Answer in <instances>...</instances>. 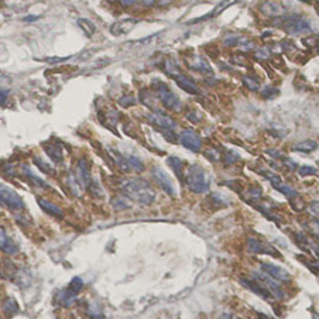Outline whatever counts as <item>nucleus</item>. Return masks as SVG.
<instances>
[{
	"instance_id": "0eeeda50",
	"label": "nucleus",
	"mask_w": 319,
	"mask_h": 319,
	"mask_svg": "<svg viewBox=\"0 0 319 319\" xmlns=\"http://www.w3.org/2000/svg\"><path fill=\"white\" fill-rule=\"evenodd\" d=\"M179 139H180L181 145L192 153H199L202 149V138L196 131L191 130V128H186L181 132Z\"/></svg>"
},
{
	"instance_id": "e433bc0d",
	"label": "nucleus",
	"mask_w": 319,
	"mask_h": 319,
	"mask_svg": "<svg viewBox=\"0 0 319 319\" xmlns=\"http://www.w3.org/2000/svg\"><path fill=\"white\" fill-rule=\"evenodd\" d=\"M263 175L264 177H265L266 179H268L269 181H270L271 183V185L274 186H276V185H279V184H281L282 183V179L279 177V175L277 174H275V173H272V172H269V170H264L263 172Z\"/></svg>"
},
{
	"instance_id": "5701e85b",
	"label": "nucleus",
	"mask_w": 319,
	"mask_h": 319,
	"mask_svg": "<svg viewBox=\"0 0 319 319\" xmlns=\"http://www.w3.org/2000/svg\"><path fill=\"white\" fill-rule=\"evenodd\" d=\"M167 162H168L169 167L173 169V172L175 173V175H177L179 180H183L184 179L183 161H181L179 158H177V156H170V158L167 159Z\"/></svg>"
},
{
	"instance_id": "79ce46f5",
	"label": "nucleus",
	"mask_w": 319,
	"mask_h": 319,
	"mask_svg": "<svg viewBox=\"0 0 319 319\" xmlns=\"http://www.w3.org/2000/svg\"><path fill=\"white\" fill-rule=\"evenodd\" d=\"M243 40L241 37L239 36H234V37H227L225 40L223 41L224 46H227V47H233V46H238L239 43H240V41Z\"/></svg>"
},
{
	"instance_id": "cd10ccee",
	"label": "nucleus",
	"mask_w": 319,
	"mask_h": 319,
	"mask_svg": "<svg viewBox=\"0 0 319 319\" xmlns=\"http://www.w3.org/2000/svg\"><path fill=\"white\" fill-rule=\"evenodd\" d=\"M2 310H4L5 313H6L7 317H12V316H15L16 313H18L19 307L17 302L13 300V299H9V300H6V302H5L4 306H2Z\"/></svg>"
},
{
	"instance_id": "7ed1b4c3",
	"label": "nucleus",
	"mask_w": 319,
	"mask_h": 319,
	"mask_svg": "<svg viewBox=\"0 0 319 319\" xmlns=\"http://www.w3.org/2000/svg\"><path fill=\"white\" fill-rule=\"evenodd\" d=\"M153 89L155 92V96L161 101V103L163 104L166 108L170 109V111L178 112L181 109V101L178 97L177 94L172 92L169 89L168 85L163 82L156 81L153 83Z\"/></svg>"
},
{
	"instance_id": "b1692460",
	"label": "nucleus",
	"mask_w": 319,
	"mask_h": 319,
	"mask_svg": "<svg viewBox=\"0 0 319 319\" xmlns=\"http://www.w3.org/2000/svg\"><path fill=\"white\" fill-rule=\"evenodd\" d=\"M77 24H78L79 28L82 29V32H83L88 37L94 36L96 32V27L92 21H89V19L87 18H78L77 19Z\"/></svg>"
},
{
	"instance_id": "4c0bfd02",
	"label": "nucleus",
	"mask_w": 319,
	"mask_h": 319,
	"mask_svg": "<svg viewBox=\"0 0 319 319\" xmlns=\"http://www.w3.org/2000/svg\"><path fill=\"white\" fill-rule=\"evenodd\" d=\"M238 46H239V47H240L241 51H244V52L254 51V49H255V41L247 40V38H243V40L240 41V43H239Z\"/></svg>"
},
{
	"instance_id": "864d4df0",
	"label": "nucleus",
	"mask_w": 319,
	"mask_h": 319,
	"mask_svg": "<svg viewBox=\"0 0 319 319\" xmlns=\"http://www.w3.org/2000/svg\"><path fill=\"white\" fill-rule=\"evenodd\" d=\"M143 5H145V6H153L154 4L156 2V0H142Z\"/></svg>"
},
{
	"instance_id": "4be33fe9",
	"label": "nucleus",
	"mask_w": 319,
	"mask_h": 319,
	"mask_svg": "<svg viewBox=\"0 0 319 319\" xmlns=\"http://www.w3.org/2000/svg\"><path fill=\"white\" fill-rule=\"evenodd\" d=\"M317 149H318V143L313 141V139H305V141L296 143V144L293 147L294 151H298V153H304V154H310Z\"/></svg>"
},
{
	"instance_id": "49530a36",
	"label": "nucleus",
	"mask_w": 319,
	"mask_h": 319,
	"mask_svg": "<svg viewBox=\"0 0 319 319\" xmlns=\"http://www.w3.org/2000/svg\"><path fill=\"white\" fill-rule=\"evenodd\" d=\"M310 230L316 235L319 240V221H313L310 223Z\"/></svg>"
},
{
	"instance_id": "f704fd0d",
	"label": "nucleus",
	"mask_w": 319,
	"mask_h": 319,
	"mask_svg": "<svg viewBox=\"0 0 319 319\" xmlns=\"http://www.w3.org/2000/svg\"><path fill=\"white\" fill-rule=\"evenodd\" d=\"M113 203V207H114L117 210H126V209L130 208V204H128V199H126V197L124 196H118L115 197L114 199L112 200Z\"/></svg>"
},
{
	"instance_id": "58836bf2",
	"label": "nucleus",
	"mask_w": 319,
	"mask_h": 319,
	"mask_svg": "<svg viewBox=\"0 0 319 319\" xmlns=\"http://www.w3.org/2000/svg\"><path fill=\"white\" fill-rule=\"evenodd\" d=\"M298 173L301 177H309V175H315L317 173V169L312 166H301L299 167Z\"/></svg>"
},
{
	"instance_id": "de8ad7c7",
	"label": "nucleus",
	"mask_w": 319,
	"mask_h": 319,
	"mask_svg": "<svg viewBox=\"0 0 319 319\" xmlns=\"http://www.w3.org/2000/svg\"><path fill=\"white\" fill-rule=\"evenodd\" d=\"M7 94H9V93H7V90H4L0 88V104H4L5 102H6Z\"/></svg>"
},
{
	"instance_id": "c03bdc74",
	"label": "nucleus",
	"mask_w": 319,
	"mask_h": 319,
	"mask_svg": "<svg viewBox=\"0 0 319 319\" xmlns=\"http://www.w3.org/2000/svg\"><path fill=\"white\" fill-rule=\"evenodd\" d=\"M119 103L124 107H128L136 103V100H134L133 96H124L123 98H120L119 100Z\"/></svg>"
},
{
	"instance_id": "09e8293b",
	"label": "nucleus",
	"mask_w": 319,
	"mask_h": 319,
	"mask_svg": "<svg viewBox=\"0 0 319 319\" xmlns=\"http://www.w3.org/2000/svg\"><path fill=\"white\" fill-rule=\"evenodd\" d=\"M311 211H312L313 215H317L319 216V202H313L312 204H311Z\"/></svg>"
},
{
	"instance_id": "6ab92c4d",
	"label": "nucleus",
	"mask_w": 319,
	"mask_h": 319,
	"mask_svg": "<svg viewBox=\"0 0 319 319\" xmlns=\"http://www.w3.org/2000/svg\"><path fill=\"white\" fill-rule=\"evenodd\" d=\"M0 250L4 252L5 255H13L18 254V246L13 243L12 239L6 234L4 229L0 228Z\"/></svg>"
},
{
	"instance_id": "aec40b11",
	"label": "nucleus",
	"mask_w": 319,
	"mask_h": 319,
	"mask_svg": "<svg viewBox=\"0 0 319 319\" xmlns=\"http://www.w3.org/2000/svg\"><path fill=\"white\" fill-rule=\"evenodd\" d=\"M43 149H45L46 154L49 156V159L53 162H56V163H60L64 160V153H63V148L59 143L48 142L47 144H45Z\"/></svg>"
},
{
	"instance_id": "9b49d317",
	"label": "nucleus",
	"mask_w": 319,
	"mask_h": 319,
	"mask_svg": "<svg viewBox=\"0 0 319 319\" xmlns=\"http://www.w3.org/2000/svg\"><path fill=\"white\" fill-rule=\"evenodd\" d=\"M260 270H262L264 274L268 275L271 279L277 280V281L281 282H289L291 280L290 274L286 269L281 268V266L276 265V264L272 263H260Z\"/></svg>"
},
{
	"instance_id": "c85d7f7f",
	"label": "nucleus",
	"mask_w": 319,
	"mask_h": 319,
	"mask_svg": "<svg viewBox=\"0 0 319 319\" xmlns=\"http://www.w3.org/2000/svg\"><path fill=\"white\" fill-rule=\"evenodd\" d=\"M83 287H84L83 281H82L79 277H75V279L70 282V285H68V287L66 288V289L70 291V293H72L73 295L77 296L79 294V291L83 289Z\"/></svg>"
},
{
	"instance_id": "37998d69",
	"label": "nucleus",
	"mask_w": 319,
	"mask_h": 319,
	"mask_svg": "<svg viewBox=\"0 0 319 319\" xmlns=\"http://www.w3.org/2000/svg\"><path fill=\"white\" fill-rule=\"evenodd\" d=\"M186 118H188L190 122L193 123V124L200 123V122H202V119H203L202 115H200L198 112H190L189 114L186 115Z\"/></svg>"
},
{
	"instance_id": "473e14b6",
	"label": "nucleus",
	"mask_w": 319,
	"mask_h": 319,
	"mask_svg": "<svg viewBox=\"0 0 319 319\" xmlns=\"http://www.w3.org/2000/svg\"><path fill=\"white\" fill-rule=\"evenodd\" d=\"M243 83L245 87H246L249 90H251V92H257V90L260 88L259 81H257V79L252 76H244Z\"/></svg>"
},
{
	"instance_id": "7c9ffc66",
	"label": "nucleus",
	"mask_w": 319,
	"mask_h": 319,
	"mask_svg": "<svg viewBox=\"0 0 319 319\" xmlns=\"http://www.w3.org/2000/svg\"><path fill=\"white\" fill-rule=\"evenodd\" d=\"M23 173L27 175V178H28L35 186H37V188H47V185L45 184V181H43L42 179L37 178L34 173H32V170H30L29 168L23 167Z\"/></svg>"
},
{
	"instance_id": "f8f14e48",
	"label": "nucleus",
	"mask_w": 319,
	"mask_h": 319,
	"mask_svg": "<svg viewBox=\"0 0 319 319\" xmlns=\"http://www.w3.org/2000/svg\"><path fill=\"white\" fill-rule=\"evenodd\" d=\"M148 119L153 125L158 126L161 130H173L177 126V122L173 118L162 112L151 113Z\"/></svg>"
},
{
	"instance_id": "5fc2aeb1",
	"label": "nucleus",
	"mask_w": 319,
	"mask_h": 319,
	"mask_svg": "<svg viewBox=\"0 0 319 319\" xmlns=\"http://www.w3.org/2000/svg\"><path fill=\"white\" fill-rule=\"evenodd\" d=\"M312 247H313V250H315V251H316V254H317V255L319 257V244L312 245Z\"/></svg>"
},
{
	"instance_id": "f257e3e1",
	"label": "nucleus",
	"mask_w": 319,
	"mask_h": 319,
	"mask_svg": "<svg viewBox=\"0 0 319 319\" xmlns=\"http://www.w3.org/2000/svg\"><path fill=\"white\" fill-rule=\"evenodd\" d=\"M124 196L141 205H150L155 202L156 192L147 180L139 178L124 179L120 183Z\"/></svg>"
},
{
	"instance_id": "72a5a7b5",
	"label": "nucleus",
	"mask_w": 319,
	"mask_h": 319,
	"mask_svg": "<svg viewBox=\"0 0 319 319\" xmlns=\"http://www.w3.org/2000/svg\"><path fill=\"white\" fill-rule=\"evenodd\" d=\"M262 95L266 100H272V98L277 97L280 95V89L272 87V85H266L262 89Z\"/></svg>"
},
{
	"instance_id": "8fccbe9b",
	"label": "nucleus",
	"mask_w": 319,
	"mask_h": 319,
	"mask_svg": "<svg viewBox=\"0 0 319 319\" xmlns=\"http://www.w3.org/2000/svg\"><path fill=\"white\" fill-rule=\"evenodd\" d=\"M283 163H285L286 166L289 167V168H291V169L296 168V163L293 161V160H290V159H285V162H283Z\"/></svg>"
},
{
	"instance_id": "39448f33",
	"label": "nucleus",
	"mask_w": 319,
	"mask_h": 319,
	"mask_svg": "<svg viewBox=\"0 0 319 319\" xmlns=\"http://www.w3.org/2000/svg\"><path fill=\"white\" fill-rule=\"evenodd\" d=\"M282 27L290 35H304L311 32V24L309 21L299 15H293L283 19Z\"/></svg>"
},
{
	"instance_id": "bb28decb",
	"label": "nucleus",
	"mask_w": 319,
	"mask_h": 319,
	"mask_svg": "<svg viewBox=\"0 0 319 319\" xmlns=\"http://www.w3.org/2000/svg\"><path fill=\"white\" fill-rule=\"evenodd\" d=\"M164 71H166L167 75H169L170 77H174L179 75V73H181L178 64L173 59H167L166 62H164Z\"/></svg>"
},
{
	"instance_id": "f03ea898",
	"label": "nucleus",
	"mask_w": 319,
	"mask_h": 319,
	"mask_svg": "<svg viewBox=\"0 0 319 319\" xmlns=\"http://www.w3.org/2000/svg\"><path fill=\"white\" fill-rule=\"evenodd\" d=\"M186 184L193 193H204L209 190V181L205 170L198 164H192L186 174Z\"/></svg>"
},
{
	"instance_id": "f3484780",
	"label": "nucleus",
	"mask_w": 319,
	"mask_h": 319,
	"mask_svg": "<svg viewBox=\"0 0 319 319\" xmlns=\"http://www.w3.org/2000/svg\"><path fill=\"white\" fill-rule=\"evenodd\" d=\"M238 1H239V0H222V1H220L219 4H217L216 6L214 7V10L211 11V12H209L208 15L203 16V17H200L199 19H193V21H191L190 23H198V22L205 21V19L215 18V17H217V16L221 15V13L223 12L224 10H227L229 6H233V5H235Z\"/></svg>"
},
{
	"instance_id": "393cba45",
	"label": "nucleus",
	"mask_w": 319,
	"mask_h": 319,
	"mask_svg": "<svg viewBox=\"0 0 319 319\" xmlns=\"http://www.w3.org/2000/svg\"><path fill=\"white\" fill-rule=\"evenodd\" d=\"M128 166H130L131 172L141 173L144 170V163H143L138 158H136V156L128 155Z\"/></svg>"
},
{
	"instance_id": "a211bd4d",
	"label": "nucleus",
	"mask_w": 319,
	"mask_h": 319,
	"mask_svg": "<svg viewBox=\"0 0 319 319\" xmlns=\"http://www.w3.org/2000/svg\"><path fill=\"white\" fill-rule=\"evenodd\" d=\"M37 203L40 205V208L46 214H48V215L56 217V219H63L64 217V213H63L62 208L59 205H57L56 203L51 202V200L46 199V198H37Z\"/></svg>"
},
{
	"instance_id": "2f4dec72",
	"label": "nucleus",
	"mask_w": 319,
	"mask_h": 319,
	"mask_svg": "<svg viewBox=\"0 0 319 319\" xmlns=\"http://www.w3.org/2000/svg\"><path fill=\"white\" fill-rule=\"evenodd\" d=\"M298 259L301 260V263H304L311 271L315 272V274H319V262H317V260H313L311 259V258L305 257V255H298Z\"/></svg>"
},
{
	"instance_id": "6e6d98bb",
	"label": "nucleus",
	"mask_w": 319,
	"mask_h": 319,
	"mask_svg": "<svg viewBox=\"0 0 319 319\" xmlns=\"http://www.w3.org/2000/svg\"><path fill=\"white\" fill-rule=\"evenodd\" d=\"M317 51H318V53H319V43L317 45Z\"/></svg>"
},
{
	"instance_id": "4468645a",
	"label": "nucleus",
	"mask_w": 319,
	"mask_h": 319,
	"mask_svg": "<svg viewBox=\"0 0 319 319\" xmlns=\"http://www.w3.org/2000/svg\"><path fill=\"white\" fill-rule=\"evenodd\" d=\"M137 24V19L133 18H126L122 19V21H118L115 23H113L109 28V32L113 36L119 37L123 36V35L128 34L132 29L134 28V26Z\"/></svg>"
},
{
	"instance_id": "2eb2a0df",
	"label": "nucleus",
	"mask_w": 319,
	"mask_h": 319,
	"mask_svg": "<svg viewBox=\"0 0 319 319\" xmlns=\"http://www.w3.org/2000/svg\"><path fill=\"white\" fill-rule=\"evenodd\" d=\"M259 11L266 17H280L285 13V7L281 2L275 0H265L259 5Z\"/></svg>"
},
{
	"instance_id": "c9c22d12",
	"label": "nucleus",
	"mask_w": 319,
	"mask_h": 319,
	"mask_svg": "<svg viewBox=\"0 0 319 319\" xmlns=\"http://www.w3.org/2000/svg\"><path fill=\"white\" fill-rule=\"evenodd\" d=\"M141 101L143 102V104H145V106L149 107V108L155 109V107H154L153 95H151L149 92H147V90H143V92H141Z\"/></svg>"
},
{
	"instance_id": "a19ab883",
	"label": "nucleus",
	"mask_w": 319,
	"mask_h": 319,
	"mask_svg": "<svg viewBox=\"0 0 319 319\" xmlns=\"http://www.w3.org/2000/svg\"><path fill=\"white\" fill-rule=\"evenodd\" d=\"M224 161L225 163H234L236 160L240 159V156L235 153V151H227L224 154Z\"/></svg>"
},
{
	"instance_id": "ddd939ff",
	"label": "nucleus",
	"mask_w": 319,
	"mask_h": 319,
	"mask_svg": "<svg viewBox=\"0 0 319 319\" xmlns=\"http://www.w3.org/2000/svg\"><path fill=\"white\" fill-rule=\"evenodd\" d=\"M185 62H186V65H188L191 70L197 71V72L203 73V75H210L211 76L214 73L210 64H209L204 57L192 56V57L186 58Z\"/></svg>"
},
{
	"instance_id": "423d86ee",
	"label": "nucleus",
	"mask_w": 319,
	"mask_h": 319,
	"mask_svg": "<svg viewBox=\"0 0 319 319\" xmlns=\"http://www.w3.org/2000/svg\"><path fill=\"white\" fill-rule=\"evenodd\" d=\"M252 277H254V280H255L259 285H262L264 289L268 290L269 293H270V295L274 296V298L281 300V299L286 296L285 291L279 287V285L275 281H272L271 277H269L268 275L264 274L263 271H252Z\"/></svg>"
},
{
	"instance_id": "9d476101",
	"label": "nucleus",
	"mask_w": 319,
	"mask_h": 319,
	"mask_svg": "<svg viewBox=\"0 0 319 319\" xmlns=\"http://www.w3.org/2000/svg\"><path fill=\"white\" fill-rule=\"evenodd\" d=\"M247 247H249V251H251L252 254L269 255H272V257H280L279 251L275 247H272L271 245H269L263 240H259L257 238L247 239Z\"/></svg>"
},
{
	"instance_id": "20e7f679",
	"label": "nucleus",
	"mask_w": 319,
	"mask_h": 319,
	"mask_svg": "<svg viewBox=\"0 0 319 319\" xmlns=\"http://www.w3.org/2000/svg\"><path fill=\"white\" fill-rule=\"evenodd\" d=\"M0 205L9 209V210L16 211H19L26 208L23 199H22L17 192L1 183H0Z\"/></svg>"
},
{
	"instance_id": "c756f323",
	"label": "nucleus",
	"mask_w": 319,
	"mask_h": 319,
	"mask_svg": "<svg viewBox=\"0 0 319 319\" xmlns=\"http://www.w3.org/2000/svg\"><path fill=\"white\" fill-rule=\"evenodd\" d=\"M34 162H35V164H36V166H37V168L40 169L41 172L46 173V174H49V175H53L54 173H56V170H54L53 167H52L49 163H47V162L43 161L42 159L35 158L34 159Z\"/></svg>"
},
{
	"instance_id": "6e6552de",
	"label": "nucleus",
	"mask_w": 319,
	"mask_h": 319,
	"mask_svg": "<svg viewBox=\"0 0 319 319\" xmlns=\"http://www.w3.org/2000/svg\"><path fill=\"white\" fill-rule=\"evenodd\" d=\"M151 174H153V178L154 180L156 181V184H158L160 188L163 190L168 196H175V194H177V190H175L173 180L163 169L160 168V167H154V168L151 169Z\"/></svg>"
},
{
	"instance_id": "a18cd8bd",
	"label": "nucleus",
	"mask_w": 319,
	"mask_h": 319,
	"mask_svg": "<svg viewBox=\"0 0 319 319\" xmlns=\"http://www.w3.org/2000/svg\"><path fill=\"white\" fill-rule=\"evenodd\" d=\"M269 56H270V52H269V48H263V49H258L255 52V57L258 58V59H266Z\"/></svg>"
},
{
	"instance_id": "1a4fd4ad",
	"label": "nucleus",
	"mask_w": 319,
	"mask_h": 319,
	"mask_svg": "<svg viewBox=\"0 0 319 319\" xmlns=\"http://www.w3.org/2000/svg\"><path fill=\"white\" fill-rule=\"evenodd\" d=\"M71 174L73 175V178L76 179L78 185L83 190L89 189V186L92 185L93 179H92V173H90V167L84 159L79 160L78 163H77L76 166L75 172H72Z\"/></svg>"
},
{
	"instance_id": "3c124183",
	"label": "nucleus",
	"mask_w": 319,
	"mask_h": 319,
	"mask_svg": "<svg viewBox=\"0 0 319 319\" xmlns=\"http://www.w3.org/2000/svg\"><path fill=\"white\" fill-rule=\"evenodd\" d=\"M173 1H174V0H158L160 6H168Z\"/></svg>"
},
{
	"instance_id": "a878e982",
	"label": "nucleus",
	"mask_w": 319,
	"mask_h": 319,
	"mask_svg": "<svg viewBox=\"0 0 319 319\" xmlns=\"http://www.w3.org/2000/svg\"><path fill=\"white\" fill-rule=\"evenodd\" d=\"M275 189H276L279 192H281V193L285 194L286 197L290 198V199H293V198H295L296 196H298V192L291 188V186L283 183V181L281 184H279V185L275 186Z\"/></svg>"
},
{
	"instance_id": "412c9836",
	"label": "nucleus",
	"mask_w": 319,
	"mask_h": 319,
	"mask_svg": "<svg viewBox=\"0 0 319 319\" xmlns=\"http://www.w3.org/2000/svg\"><path fill=\"white\" fill-rule=\"evenodd\" d=\"M241 283L245 286L246 288H249L250 290L252 291V293L257 294L258 296H260V298L265 299V300H269L270 299V293H269L268 290L264 289L263 286L259 285L255 280H250V279H241L240 280Z\"/></svg>"
},
{
	"instance_id": "dca6fc26",
	"label": "nucleus",
	"mask_w": 319,
	"mask_h": 319,
	"mask_svg": "<svg viewBox=\"0 0 319 319\" xmlns=\"http://www.w3.org/2000/svg\"><path fill=\"white\" fill-rule=\"evenodd\" d=\"M173 79H174L175 83L178 84V87L180 88V89H183L185 93H188V94H199V88H198V85L194 83V81H192V79L186 75L179 73V75L173 77Z\"/></svg>"
},
{
	"instance_id": "ea45409f",
	"label": "nucleus",
	"mask_w": 319,
	"mask_h": 319,
	"mask_svg": "<svg viewBox=\"0 0 319 319\" xmlns=\"http://www.w3.org/2000/svg\"><path fill=\"white\" fill-rule=\"evenodd\" d=\"M247 194H249V197L251 198V199H254V200L259 199L263 194V190L260 188H258V186H255V188L250 189L249 191H247Z\"/></svg>"
},
{
	"instance_id": "603ef678",
	"label": "nucleus",
	"mask_w": 319,
	"mask_h": 319,
	"mask_svg": "<svg viewBox=\"0 0 319 319\" xmlns=\"http://www.w3.org/2000/svg\"><path fill=\"white\" fill-rule=\"evenodd\" d=\"M120 1H122V5H124V6H131L137 0H120Z\"/></svg>"
}]
</instances>
